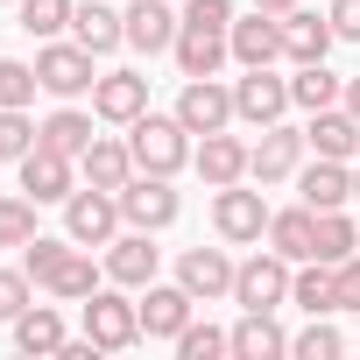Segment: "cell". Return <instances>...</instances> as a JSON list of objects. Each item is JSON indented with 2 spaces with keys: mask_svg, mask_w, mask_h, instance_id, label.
<instances>
[{
  "mask_svg": "<svg viewBox=\"0 0 360 360\" xmlns=\"http://www.w3.org/2000/svg\"><path fill=\"white\" fill-rule=\"evenodd\" d=\"M127 148H134V169H148V176H176L191 162V127L176 120V113H141V120H127Z\"/></svg>",
  "mask_w": 360,
  "mask_h": 360,
  "instance_id": "1",
  "label": "cell"
},
{
  "mask_svg": "<svg viewBox=\"0 0 360 360\" xmlns=\"http://www.w3.org/2000/svg\"><path fill=\"white\" fill-rule=\"evenodd\" d=\"M120 191H99V184H78L71 198H64V233L78 240V248H113L120 240Z\"/></svg>",
  "mask_w": 360,
  "mask_h": 360,
  "instance_id": "2",
  "label": "cell"
},
{
  "mask_svg": "<svg viewBox=\"0 0 360 360\" xmlns=\"http://www.w3.org/2000/svg\"><path fill=\"white\" fill-rule=\"evenodd\" d=\"M290 276H297V262H283L276 248H262V255H248L233 269V304L240 311H283L290 304Z\"/></svg>",
  "mask_w": 360,
  "mask_h": 360,
  "instance_id": "3",
  "label": "cell"
},
{
  "mask_svg": "<svg viewBox=\"0 0 360 360\" xmlns=\"http://www.w3.org/2000/svg\"><path fill=\"white\" fill-rule=\"evenodd\" d=\"M212 226H219L226 248H255V240H269V205H262V191H248V184H219V191H212Z\"/></svg>",
  "mask_w": 360,
  "mask_h": 360,
  "instance_id": "4",
  "label": "cell"
},
{
  "mask_svg": "<svg viewBox=\"0 0 360 360\" xmlns=\"http://www.w3.org/2000/svg\"><path fill=\"white\" fill-rule=\"evenodd\" d=\"M92 64H99V57H92L78 36H71V43H57V36H50V43L36 50V78H43V92H57V99L92 92V85H99V78H92Z\"/></svg>",
  "mask_w": 360,
  "mask_h": 360,
  "instance_id": "5",
  "label": "cell"
},
{
  "mask_svg": "<svg viewBox=\"0 0 360 360\" xmlns=\"http://www.w3.org/2000/svg\"><path fill=\"white\" fill-rule=\"evenodd\" d=\"M85 332L99 339V353H127V346L141 339V311L120 297V283H113V290L99 283V290L85 297Z\"/></svg>",
  "mask_w": 360,
  "mask_h": 360,
  "instance_id": "6",
  "label": "cell"
},
{
  "mask_svg": "<svg viewBox=\"0 0 360 360\" xmlns=\"http://www.w3.org/2000/svg\"><path fill=\"white\" fill-rule=\"evenodd\" d=\"M176 212H184V198L169 191V176H148V169H134L127 184H120V219H127V226H141V233H162Z\"/></svg>",
  "mask_w": 360,
  "mask_h": 360,
  "instance_id": "7",
  "label": "cell"
},
{
  "mask_svg": "<svg viewBox=\"0 0 360 360\" xmlns=\"http://www.w3.org/2000/svg\"><path fill=\"white\" fill-rule=\"evenodd\" d=\"M304 127H283V120H269L262 127V141L248 148V176H255V184H290V176L304 169Z\"/></svg>",
  "mask_w": 360,
  "mask_h": 360,
  "instance_id": "8",
  "label": "cell"
},
{
  "mask_svg": "<svg viewBox=\"0 0 360 360\" xmlns=\"http://www.w3.org/2000/svg\"><path fill=\"white\" fill-rule=\"evenodd\" d=\"M297 99H290V78H276V64H255V71H240L233 78V113L248 120V127H269V120H283Z\"/></svg>",
  "mask_w": 360,
  "mask_h": 360,
  "instance_id": "9",
  "label": "cell"
},
{
  "mask_svg": "<svg viewBox=\"0 0 360 360\" xmlns=\"http://www.w3.org/2000/svg\"><path fill=\"white\" fill-rule=\"evenodd\" d=\"M78 184H85V176H78V155H64V148H43V141L22 155V191H29L36 205H64Z\"/></svg>",
  "mask_w": 360,
  "mask_h": 360,
  "instance_id": "10",
  "label": "cell"
},
{
  "mask_svg": "<svg viewBox=\"0 0 360 360\" xmlns=\"http://www.w3.org/2000/svg\"><path fill=\"white\" fill-rule=\"evenodd\" d=\"M176 120H184L191 134L233 127V120H240V113H233V85H219V78H184V92H176Z\"/></svg>",
  "mask_w": 360,
  "mask_h": 360,
  "instance_id": "11",
  "label": "cell"
},
{
  "mask_svg": "<svg viewBox=\"0 0 360 360\" xmlns=\"http://www.w3.org/2000/svg\"><path fill=\"white\" fill-rule=\"evenodd\" d=\"M233 255L226 248H184L176 255V283H184L198 304H219V297H233Z\"/></svg>",
  "mask_w": 360,
  "mask_h": 360,
  "instance_id": "12",
  "label": "cell"
},
{
  "mask_svg": "<svg viewBox=\"0 0 360 360\" xmlns=\"http://www.w3.org/2000/svg\"><path fill=\"white\" fill-rule=\"evenodd\" d=\"M134 311H141V339H176V332L191 325V311H198V297H191L184 283H148Z\"/></svg>",
  "mask_w": 360,
  "mask_h": 360,
  "instance_id": "13",
  "label": "cell"
},
{
  "mask_svg": "<svg viewBox=\"0 0 360 360\" xmlns=\"http://www.w3.org/2000/svg\"><path fill=\"white\" fill-rule=\"evenodd\" d=\"M155 269H162V248H148L141 226H127V233L106 248V283H120V290H148Z\"/></svg>",
  "mask_w": 360,
  "mask_h": 360,
  "instance_id": "14",
  "label": "cell"
},
{
  "mask_svg": "<svg viewBox=\"0 0 360 360\" xmlns=\"http://www.w3.org/2000/svg\"><path fill=\"white\" fill-rule=\"evenodd\" d=\"M176 29H184L176 0H134L127 8V50H141V57H162L176 43Z\"/></svg>",
  "mask_w": 360,
  "mask_h": 360,
  "instance_id": "15",
  "label": "cell"
},
{
  "mask_svg": "<svg viewBox=\"0 0 360 360\" xmlns=\"http://www.w3.org/2000/svg\"><path fill=\"white\" fill-rule=\"evenodd\" d=\"M92 113L113 120V127L141 120V113H148V78H141V71H106V78L92 85Z\"/></svg>",
  "mask_w": 360,
  "mask_h": 360,
  "instance_id": "16",
  "label": "cell"
},
{
  "mask_svg": "<svg viewBox=\"0 0 360 360\" xmlns=\"http://www.w3.org/2000/svg\"><path fill=\"white\" fill-rule=\"evenodd\" d=\"M191 169L205 176V184L219 191V184H240V176H248V141L240 134H198V148H191Z\"/></svg>",
  "mask_w": 360,
  "mask_h": 360,
  "instance_id": "17",
  "label": "cell"
},
{
  "mask_svg": "<svg viewBox=\"0 0 360 360\" xmlns=\"http://www.w3.org/2000/svg\"><path fill=\"white\" fill-rule=\"evenodd\" d=\"M226 43H233V64L240 71H255V64H276L283 57V15H248V22H233L226 29Z\"/></svg>",
  "mask_w": 360,
  "mask_h": 360,
  "instance_id": "18",
  "label": "cell"
},
{
  "mask_svg": "<svg viewBox=\"0 0 360 360\" xmlns=\"http://www.w3.org/2000/svg\"><path fill=\"white\" fill-rule=\"evenodd\" d=\"M169 57H176L184 78H219V64L233 57V43H226V29H176Z\"/></svg>",
  "mask_w": 360,
  "mask_h": 360,
  "instance_id": "19",
  "label": "cell"
},
{
  "mask_svg": "<svg viewBox=\"0 0 360 360\" xmlns=\"http://www.w3.org/2000/svg\"><path fill=\"white\" fill-rule=\"evenodd\" d=\"M71 36H78L92 57H113V50L127 43V15L106 8V0H78V8H71Z\"/></svg>",
  "mask_w": 360,
  "mask_h": 360,
  "instance_id": "20",
  "label": "cell"
},
{
  "mask_svg": "<svg viewBox=\"0 0 360 360\" xmlns=\"http://www.w3.org/2000/svg\"><path fill=\"white\" fill-rule=\"evenodd\" d=\"M332 15H304V8H290L283 15V57L290 64H325L332 57Z\"/></svg>",
  "mask_w": 360,
  "mask_h": 360,
  "instance_id": "21",
  "label": "cell"
},
{
  "mask_svg": "<svg viewBox=\"0 0 360 360\" xmlns=\"http://www.w3.org/2000/svg\"><path fill=\"white\" fill-rule=\"evenodd\" d=\"M297 191H304V205H311V212H339V205L353 198V169H346V162H332V155H318L311 169H297Z\"/></svg>",
  "mask_w": 360,
  "mask_h": 360,
  "instance_id": "22",
  "label": "cell"
},
{
  "mask_svg": "<svg viewBox=\"0 0 360 360\" xmlns=\"http://www.w3.org/2000/svg\"><path fill=\"white\" fill-rule=\"evenodd\" d=\"M78 176H85V184H99V191H120L127 176H134V148L113 141V134H92V148L78 155Z\"/></svg>",
  "mask_w": 360,
  "mask_h": 360,
  "instance_id": "23",
  "label": "cell"
},
{
  "mask_svg": "<svg viewBox=\"0 0 360 360\" xmlns=\"http://www.w3.org/2000/svg\"><path fill=\"white\" fill-rule=\"evenodd\" d=\"M304 141H311L318 155H332V162H353V155H360V120H353L346 106H325V113H311Z\"/></svg>",
  "mask_w": 360,
  "mask_h": 360,
  "instance_id": "24",
  "label": "cell"
},
{
  "mask_svg": "<svg viewBox=\"0 0 360 360\" xmlns=\"http://www.w3.org/2000/svg\"><path fill=\"white\" fill-rule=\"evenodd\" d=\"M276 353H290V332L276 325V311H240V325H233V360H276Z\"/></svg>",
  "mask_w": 360,
  "mask_h": 360,
  "instance_id": "25",
  "label": "cell"
},
{
  "mask_svg": "<svg viewBox=\"0 0 360 360\" xmlns=\"http://www.w3.org/2000/svg\"><path fill=\"white\" fill-rule=\"evenodd\" d=\"M311 233H318V212H311V205L269 212V248H276L283 262H311Z\"/></svg>",
  "mask_w": 360,
  "mask_h": 360,
  "instance_id": "26",
  "label": "cell"
},
{
  "mask_svg": "<svg viewBox=\"0 0 360 360\" xmlns=\"http://www.w3.org/2000/svg\"><path fill=\"white\" fill-rule=\"evenodd\" d=\"M290 304L311 311V318H332V311H339V297H332V262H297V276H290Z\"/></svg>",
  "mask_w": 360,
  "mask_h": 360,
  "instance_id": "27",
  "label": "cell"
},
{
  "mask_svg": "<svg viewBox=\"0 0 360 360\" xmlns=\"http://www.w3.org/2000/svg\"><path fill=\"white\" fill-rule=\"evenodd\" d=\"M64 311H50V304H29L22 318H15V346L22 353H64Z\"/></svg>",
  "mask_w": 360,
  "mask_h": 360,
  "instance_id": "28",
  "label": "cell"
},
{
  "mask_svg": "<svg viewBox=\"0 0 360 360\" xmlns=\"http://www.w3.org/2000/svg\"><path fill=\"white\" fill-rule=\"evenodd\" d=\"M290 99H297L304 113H325V106H339V99H346V78H332L325 64H297V78H290Z\"/></svg>",
  "mask_w": 360,
  "mask_h": 360,
  "instance_id": "29",
  "label": "cell"
},
{
  "mask_svg": "<svg viewBox=\"0 0 360 360\" xmlns=\"http://www.w3.org/2000/svg\"><path fill=\"white\" fill-rule=\"evenodd\" d=\"M346 255H360V226L346 219V205H339V212H318V233H311V262H346Z\"/></svg>",
  "mask_w": 360,
  "mask_h": 360,
  "instance_id": "30",
  "label": "cell"
},
{
  "mask_svg": "<svg viewBox=\"0 0 360 360\" xmlns=\"http://www.w3.org/2000/svg\"><path fill=\"white\" fill-rule=\"evenodd\" d=\"M92 120L99 113H78V106H57L43 120V148H64V155H85L92 148Z\"/></svg>",
  "mask_w": 360,
  "mask_h": 360,
  "instance_id": "31",
  "label": "cell"
},
{
  "mask_svg": "<svg viewBox=\"0 0 360 360\" xmlns=\"http://www.w3.org/2000/svg\"><path fill=\"white\" fill-rule=\"evenodd\" d=\"M71 255H78V240H71V233H36V240L22 248V269H29V276H36V283L50 290V276H57V269H64Z\"/></svg>",
  "mask_w": 360,
  "mask_h": 360,
  "instance_id": "32",
  "label": "cell"
},
{
  "mask_svg": "<svg viewBox=\"0 0 360 360\" xmlns=\"http://www.w3.org/2000/svg\"><path fill=\"white\" fill-rule=\"evenodd\" d=\"M99 276H106V269H92V248H78V255L50 276V297H57V304H85V297L99 290Z\"/></svg>",
  "mask_w": 360,
  "mask_h": 360,
  "instance_id": "33",
  "label": "cell"
},
{
  "mask_svg": "<svg viewBox=\"0 0 360 360\" xmlns=\"http://www.w3.org/2000/svg\"><path fill=\"white\" fill-rule=\"evenodd\" d=\"M71 8H78V0H15V15H22V29H29L36 43L64 36V29H71Z\"/></svg>",
  "mask_w": 360,
  "mask_h": 360,
  "instance_id": "34",
  "label": "cell"
},
{
  "mask_svg": "<svg viewBox=\"0 0 360 360\" xmlns=\"http://www.w3.org/2000/svg\"><path fill=\"white\" fill-rule=\"evenodd\" d=\"M43 141V127L29 120V106H0V162H22Z\"/></svg>",
  "mask_w": 360,
  "mask_h": 360,
  "instance_id": "35",
  "label": "cell"
},
{
  "mask_svg": "<svg viewBox=\"0 0 360 360\" xmlns=\"http://www.w3.org/2000/svg\"><path fill=\"white\" fill-rule=\"evenodd\" d=\"M169 346L184 353V360H219V353H233V332H219V325H198V318H191Z\"/></svg>",
  "mask_w": 360,
  "mask_h": 360,
  "instance_id": "36",
  "label": "cell"
},
{
  "mask_svg": "<svg viewBox=\"0 0 360 360\" xmlns=\"http://www.w3.org/2000/svg\"><path fill=\"white\" fill-rule=\"evenodd\" d=\"M36 240V198H0V248H29Z\"/></svg>",
  "mask_w": 360,
  "mask_h": 360,
  "instance_id": "37",
  "label": "cell"
},
{
  "mask_svg": "<svg viewBox=\"0 0 360 360\" xmlns=\"http://www.w3.org/2000/svg\"><path fill=\"white\" fill-rule=\"evenodd\" d=\"M290 353L297 360H339L346 353V339H339V325H325V318H311L297 339H290Z\"/></svg>",
  "mask_w": 360,
  "mask_h": 360,
  "instance_id": "38",
  "label": "cell"
},
{
  "mask_svg": "<svg viewBox=\"0 0 360 360\" xmlns=\"http://www.w3.org/2000/svg\"><path fill=\"white\" fill-rule=\"evenodd\" d=\"M36 64H15V57H0V106H29L36 99Z\"/></svg>",
  "mask_w": 360,
  "mask_h": 360,
  "instance_id": "39",
  "label": "cell"
},
{
  "mask_svg": "<svg viewBox=\"0 0 360 360\" xmlns=\"http://www.w3.org/2000/svg\"><path fill=\"white\" fill-rule=\"evenodd\" d=\"M29 290H36V276H29V269H0V318H8V325L29 311Z\"/></svg>",
  "mask_w": 360,
  "mask_h": 360,
  "instance_id": "40",
  "label": "cell"
},
{
  "mask_svg": "<svg viewBox=\"0 0 360 360\" xmlns=\"http://www.w3.org/2000/svg\"><path fill=\"white\" fill-rule=\"evenodd\" d=\"M184 29H233V0H184Z\"/></svg>",
  "mask_w": 360,
  "mask_h": 360,
  "instance_id": "41",
  "label": "cell"
},
{
  "mask_svg": "<svg viewBox=\"0 0 360 360\" xmlns=\"http://www.w3.org/2000/svg\"><path fill=\"white\" fill-rule=\"evenodd\" d=\"M332 297H339V311H360V255L332 262Z\"/></svg>",
  "mask_w": 360,
  "mask_h": 360,
  "instance_id": "42",
  "label": "cell"
},
{
  "mask_svg": "<svg viewBox=\"0 0 360 360\" xmlns=\"http://www.w3.org/2000/svg\"><path fill=\"white\" fill-rule=\"evenodd\" d=\"M325 15H332V36L339 43H360V0H332Z\"/></svg>",
  "mask_w": 360,
  "mask_h": 360,
  "instance_id": "43",
  "label": "cell"
},
{
  "mask_svg": "<svg viewBox=\"0 0 360 360\" xmlns=\"http://www.w3.org/2000/svg\"><path fill=\"white\" fill-rule=\"evenodd\" d=\"M339 106H346V113L360 120V78H346V99H339Z\"/></svg>",
  "mask_w": 360,
  "mask_h": 360,
  "instance_id": "44",
  "label": "cell"
},
{
  "mask_svg": "<svg viewBox=\"0 0 360 360\" xmlns=\"http://www.w3.org/2000/svg\"><path fill=\"white\" fill-rule=\"evenodd\" d=\"M262 15H290V8H304V0H255Z\"/></svg>",
  "mask_w": 360,
  "mask_h": 360,
  "instance_id": "45",
  "label": "cell"
},
{
  "mask_svg": "<svg viewBox=\"0 0 360 360\" xmlns=\"http://www.w3.org/2000/svg\"><path fill=\"white\" fill-rule=\"evenodd\" d=\"M353 198H360V169H353Z\"/></svg>",
  "mask_w": 360,
  "mask_h": 360,
  "instance_id": "46",
  "label": "cell"
}]
</instances>
